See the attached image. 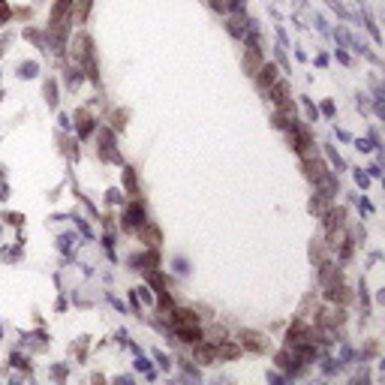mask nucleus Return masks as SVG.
Returning a JSON list of instances; mask_svg holds the SVG:
<instances>
[{"label":"nucleus","mask_w":385,"mask_h":385,"mask_svg":"<svg viewBox=\"0 0 385 385\" xmlns=\"http://www.w3.org/2000/svg\"><path fill=\"white\" fill-rule=\"evenodd\" d=\"M271 99L277 102V109H280V115H292V102H289V84L286 81H274L271 84Z\"/></svg>","instance_id":"nucleus-1"},{"label":"nucleus","mask_w":385,"mask_h":385,"mask_svg":"<svg viewBox=\"0 0 385 385\" xmlns=\"http://www.w3.org/2000/svg\"><path fill=\"white\" fill-rule=\"evenodd\" d=\"M289 145L295 148V151H298L301 156H310V135H307V130L304 127H292L289 130Z\"/></svg>","instance_id":"nucleus-2"},{"label":"nucleus","mask_w":385,"mask_h":385,"mask_svg":"<svg viewBox=\"0 0 385 385\" xmlns=\"http://www.w3.org/2000/svg\"><path fill=\"white\" fill-rule=\"evenodd\" d=\"M241 343L250 346L253 352H265V349H268V337L256 334V331H241Z\"/></svg>","instance_id":"nucleus-3"},{"label":"nucleus","mask_w":385,"mask_h":385,"mask_svg":"<svg viewBox=\"0 0 385 385\" xmlns=\"http://www.w3.org/2000/svg\"><path fill=\"white\" fill-rule=\"evenodd\" d=\"M256 76H259V84H262V87H271V84L277 81V66H271V63H262Z\"/></svg>","instance_id":"nucleus-4"},{"label":"nucleus","mask_w":385,"mask_h":385,"mask_svg":"<svg viewBox=\"0 0 385 385\" xmlns=\"http://www.w3.org/2000/svg\"><path fill=\"white\" fill-rule=\"evenodd\" d=\"M196 361H202V364H211V361H217V346L199 343V346H196Z\"/></svg>","instance_id":"nucleus-5"},{"label":"nucleus","mask_w":385,"mask_h":385,"mask_svg":"<svg viewBox=\"0 0 385 385\" xmlns=\"http://www.w3.org/2000/svg\"><path fill=\"white\" fill-rule=\"evenodd\" d=\"M316 184H319V190H322V196H325V199H331V196H334V192H337V181L331 178L328 172L322 174V178H316Z\"/></svg>","instance_id":"nucleus-6"},{"label":"nucleus","mask_w":385,"mask_h":385,"mask_svg":"<svg viewBox=\"0 0 385 385\" xmlns=\"http://www.w3.org/2000/svg\"><path fill=\"white\" fill-rule=\"evenodd\" d=\"M142 241L148 247H156V244H160V229L151 226V223H142Z\"/></svg>","instance_id":"nucleus-7"},{"label":"nucleus","mask_w":385,"mask_h":385,"mask_svg":"<svg viewBox=\"0 0 385 385\" xmlns=\"http://www.w3.org/2000/svg\"><path fill=\"white\" fill-rule=\"evenodd\" d=\"M199 319H196V313H192V310H174V325H178V328H190Z\"/></svg>","instance_id":"nucleus-8"},{"label":"nucleus","mask_w":385,"mask_h":385,"mask_svg":"<svg viewBox=\"0 0 385 385\" xmlns=\"http://www.w3.org/2000/svg\"><path fill=\"white\" fill-rule=\"evenodd\" d=\"M217 346V358H238L241 355V346H235V343H214Z\"/></svg>","instance_id":"nucleus-9"},{"label":"nucleus","mask_w":385,"mask_h":385,"mask_svg":"<svg viewBox=\"0 0 385 385\" xmlns=\"http://www.w3.org/2000/svg\"><path fill=\"white\" fill-rule=\"evenodd\" d=\"M145 223V208L142 205H130V211H127V226H142Z\"/></svg>","instance_id":"nucleus-10"},{"label":"nucleus","mask_w":385,"mask_h":385,"mask_svg":"<svg viewBox=\"0 0 385 385\" xmlns=\"http://www.w3.org/2000/svg\"><path fill=\"white\" fill-rule=\"evenodd\" d=\"M178 337H181L184 343H196L202 334H199V328H196V325H190V328H178Z\"/></svg>","instance_id":"nucleus-11"},{"label":"nucleus","mask_w":385,"mask_h":385,"mask_svg":"<svg viewBox=\"0 0 385 385\" xmlns=\"http://www.w3.org/2000/svg\"><path fill=\"white\" fill-rule=\"evenodd\" d=\"M325 217H328V220H325V226H328L331 232H334L337 226H343V211H340V208H337V211H328Z\"/></svg>","instance_id":"nucleus-12"},{"label":"nucleus","mask_w":385,"mask_h":385,"mask_svg":"<svg viewBox=\"0 0 385 385\" xmlns=\"http://www.w3.org/2000/svg\"><path fill=\"white\" fill-rule=\"evenodd\" d=\"M277 361H280V367H286V370H295V367H298V364H295L298 358H295L292 352H280V355H277Z\"/></svg>","instance_id":"nucleus-13"},{"label":"nucleus","mask_w":385,"mask_h":385,"mask_svg":"<svg viewBox=\"0 0 385 385\" xmlns=\"http://www.w3.org/2000/svg\"><path fill=\"white\" fill-rule=\"evenodd\" d=\"M328 295H331V298H340V301H346V298H349V292H346L340 283H334V286H331V292H328Z\"/></svg>","instance_id":"nucleus-14"},{"label":"nucleus","mask_w":385,"mask_h":385,"mask_svg":"<svg viewBox=\"0 0 385 385\" xmlns=\"http://www.w3.org/2000/svg\"><path fill=\"white\" fill-rule=\"evenodd\" d=\"M78 133H81V135H87V133H91V117H87L84 112L78 115Z\"/></svg>","instance_id":"nucleus-15"},{"label":"nucleus","mask_w":385,"mask_h":385,"mask_svg":"<svg viewBox=\"0 0 385 385\" xmlns=\"http://www.w3.org/2000/svg\"><path fill=\"white\" fill-rule=\"evenodd\" d=\"M151 283H154L156 289L163 292V286H166V277H163V274H151Z\"/></svg>","instance_id":"nucleus-16"},{"label":"nucleus","mask_w":385,"mask_h":385,"mask_svg":"<svg viewBox=\"0 0 385 385\" xmlns=\"http://www.w3.org/2000/svg\"><path fill=\"white\" fill-rule=\"evenodd\" d=\"M87 6H91V0H78V15H81V19L87 15Z\"/></svg>","instance_id":"nucleus-17"},{"label":"nucleus","mask_w":385,"mask_h":385,"mask_svg":"<svg viewBox=\"0 0 385 385\" xmlns=\"http://www.w3.org/2000/svg\"><path fill=\"white\" fill-rule=\"evenodd\" d=\"M211 340H214V343L223 340V328H214V331H211Z\"/></svg>","instance_id":"nucleus-18"},{"label":"nucleus","mask_w":385,"mask_h":385,"mask_svg":"<svg viewBox=\"0 0 385 385\" xmlns=\"http://www.w3.org/2000/svg\"><path fill=\"white\" fill-rule=\"evenodd\" d=\"M211 6L220 9V12H223V9H229V6H226V0H211Z\"/></svg>","instance_id":"nucleus-19"},{"label":"nucleus","mask_w":385,"mask_h":385,"mask_svg":"<svg viewBox=\"0 0 385 385\" xmlns=\"http://www.w3.org/2000/svg\"><path fill=\"white\" fill-rule=\"evenodd\" d=\"M226 6H232V9H244V0H229Z\"/></svg>","instance_id":"nucleus-20"},{"label":"nucleus","mask_w":385,"mask_h":385,"mask_svg":"<svg viewBox=\"0 0 385 385\" xmlns=\"http://www.w3.org/2000/svg\"><path fill=\"white\" fill-rule=\"evenodd\" d=\"M33 69H37V66H33V63H27V66H21V76H33Z\"/></svg>","instance_id":"nucleus-21"},{"label":"nucleus","mask_w":385,"mask_h":385,"mask_svg":"<svg viewBox=\"0 0 385 385\" xmlns=\"http://www.w3.org/2000/svg\"><path fill=\"white\" fill-rule=\"evenodd\" d=\"M6 15H9V9H6L3 3H0V19H6Z\"/></svg>","instance_id":"nucleus-22"}]
</instances>
